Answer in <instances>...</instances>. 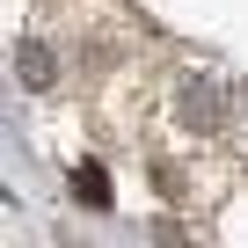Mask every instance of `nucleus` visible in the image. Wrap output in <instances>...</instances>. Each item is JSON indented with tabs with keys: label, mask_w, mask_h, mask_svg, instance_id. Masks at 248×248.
<instances>
[{
	"label": "nucleus",
	"mask_w": 248,
	"mask_h": 248,
	"mask_svg": "<svg viewBox=\"0 0 248 248\" xmlns=\"http://www.w3.org/2000/svg\"><path fill=\"white\" fill-rule=\"evenodd\" d=\"M22 73H30V88H51V73H59V66H51V51H44V44H22Z\"/></svg>",
	"instance_id": "nucleus-1"
}]
</instances>
